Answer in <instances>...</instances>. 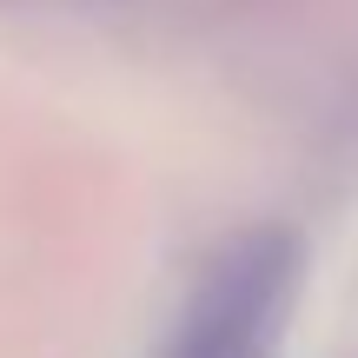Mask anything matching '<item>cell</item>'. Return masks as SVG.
<instances>
[{"label": "cell", "instance_id": "1", "mask_svg": "<svg viewBox=\"0 0 358 358\" xmlns=\"http://www.w3.org/2000/svg\"><path fill=\"white\" fill-rule=\"evenodd\" d=\"M306 285L292 226H245L206 259L159 358H272Z\"/></svg>", "mask_w": 358, "mask_h": 358}]
</instances>
